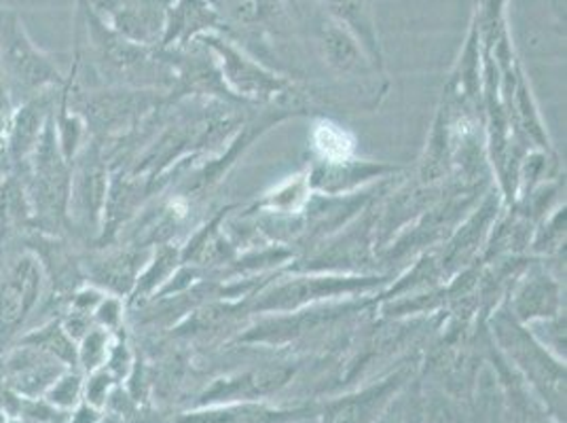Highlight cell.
Wrapping results in <instances>:
<instances>
[{"mask_svg": "<svg viewBox=\"0 0 567 423\" xmlns=\"http://www.w3.org/2000/svg\"><path fill=\"white\" fill-rule=\"evenodd\" d=\"M66 371L69 367L58 358L32 345L16 343L2 360L0 379L22 399H43L49 388Z\"/></svg>", "mask_w": 567, "mask_h": 423, "instance_id": "277c9868", "label": "cell"}, {"mask_svg": "<svg viewBox=\"0 0 567 423\" xmlns=\"http://www.w3.org/2000/svg\"><path fill=\"white\" fill-rule=\"evenodd\" d=\"M53 109H55L53 92L30 97L24 104L13 109L7 136H4V148H2V157L7 162L9 174L13 176L24 174L28 159L34 153Z\"/></svg>", "mask_w": 567, "mask_h": 423, "instance_id": "3957f363", "label": "cell"}, {"mask_svg": "<svg viewBox=\"0 0 567 423\" xmlns=\"http://www.w3.org/2000/svg\"><path fill=\"white\" fill-rule=\"evenodd\" d=\"M71 164L74 169L71 167L69 223H74L79 231H94L106 195V176L95 146L79 151Z\"/></svg>", "mask_w": 567, "mask_h": 423, "instance_id": "5b68a950", "label": "cell"}, {"mask_svg": "<svg viewBox=\"0 0 567 423\" xmlns=\"http://www.w3.org/2000/svg\"><path fill=\"white\" fill-rule=\"evenodd\" d=\"M97 422V413H95V406L92 404H83L74 411L71 423H95Z\"/></svg>", "mask_w": 567, "mask_h": 423, "instance_id": "4fadbf2b", "label": "cell"}, {"mask_svg": "<svg viewBox=\"0 0 567 423\" xmlns=\"http://www.w3.org/2000/svg\"><path fill=\"white\" fill-rule=\"evenodd\" d=\"M7 423H28V422H24V420H22V417H11V420H9V422Z\"/></svg>", "mask_w": 567, "mask_h": 423, "instance_id": "9a60e30c", "label": "cell"}, {"mask_svg": "<svg viewBox=\"0 0 567 423\" xmlns=\"http://www.w3.org/2000/svg\"><path fill=\"white\" fill-rule=\"evenodd\" d=\"M45 271L28 248L0 252V353L28 329L45 295Z\"/></svg>", "mask_w": 567, "mask_h": 423, "instance_id": "6da1fadb", "label": "cell"}, {"mask_svg": "<svg viewBox=\"0 0 567 423\" xmlns=\"http://www.w3.org/2000/svg\"><path fill=\"white\" fill-rule=\"evenodd\" d=\"M322 2L337 24L346 25L364 45L375 49V30H373L371 13L364 0H322Z\"/></svg>", "mask_w": 567, "mask_h": 423, "instance_id": "52a82bcc", "label": "cell"}, {"mask_svg": "<svg viewBox=\"0 0 567 423\" xmlns=\"http://www.w3.org/2000/svg\"><path fill=\"white\" fill-rule=\"evenodd\" d=\"M322 45L331 64L348 71L360 64V43L346 25L337 24L334 20L322 22Z\"/></svg>", "mask_w": 567, "mask_h": 423, "instance_id": "ba28073f", "label": "cell"}, {"mask_svg": "<svg viewBox=\"0 0 567 423\" xmlns=\"http://www.w3.org/2000/svg\"><path fill=\"white\" fill-rule=\"evenodd\" d=\"M95 318L100 324L104 327H115L118 322V303L113 299L102 301L100 306L95 307Z\"/></svg>", "mask_w": 567, "mask_h": 423, "instance_id": "7c38bea8", "label": "cell"}, {"mask_svg": "<svg viewBox=\"0 0 567 423\" xmlns=\"http://www.w3.org/2000/svg\"><path fill=\"white\" fill-rule=\"evenodd\" d=\"M0 69L13 106L25 100L53 92L64 79L55 64L45 58L25 37L24 28L16 16H0Z\"/></svg>", "mask_w": 567, "mask_h": 423, "instance_id": "7a4b0ae2", "label": "cell"}, {"mask_svg": "<svg viewBox=\"0 0 567 423\" xmlns=\"http://www.w3.org/2000/svg\"><path fill=\"white\" fill-rule=\"evenodd\" d=\"M111 385V376L106 373H95L90 376L87 385H85V399L92 406H100L106 400V392Z\"/></svg>", "mask_w": 567, "mask_h": 423, "instance_id": "8fae6325", "label": "cell"}, {"mask_svg": "<svg viewBox=\"0 0 567 423\" xmlns=\"http://www.w3.org/2000/svg\"><path fill=\"white\" fill-rule=\"evenodd\" d=\"M106 355V332L92 329L79 343H76V364H81L83 371H92L104 362Z\"/></svg>", "mask_w": 567, "mask_h": 423, "instance_id": "30bf717a", "label": "cell"}, {"mask_svg": "<svg viewBox=\"0 0 567 423\" xmlns=\"http://www.w3.org/2000/svg\"><path fill=\"white\" fill-rule=\"evenodd\" d=\"M18 343L32 345L41 352L49 353L53 358H58L62 364H66L69 369L76 364V343L69 337V332L62 327V320L51 318L48 322H43L41 327H32L25 330L24 334L18 339Z\"/></svg>", "mask_w": 567, "mask_h": 423, "instance_id": "8992f818", "label": "cell"}, {"mask_svg": "<svg viewBox=\"0 0 567 423\" xmlns=\"http://www.w3.org/2000/svg\"><path fill=\"white\" fill-rule=\"evenodd\" d=\"M9 422V415L4 413V411H0V423H7Z\"/></svg>", "mask_w": 567, "mask_h": 423, "instance_id": "5bb4252c", "label": "cell"}, {"mask_svg": "<svg viewBox=\"0 0 567 423\" xmlns=\"http://www.w3.org/2000/svg\"><path fill=\"white\" fill-rule=\"evenodd\" d=\"M81 392H83L81 375L72 373L71 369H69L64 375L60 376L49 388L48 394L43 399L48 400L49 404H53L55 409H60V411H69V409L79 404Z\"/></svg>", "mask_w": 567, "mask_h": 423, "instance_id": "9c48e42d", "label": "cell"}]
</instances>
